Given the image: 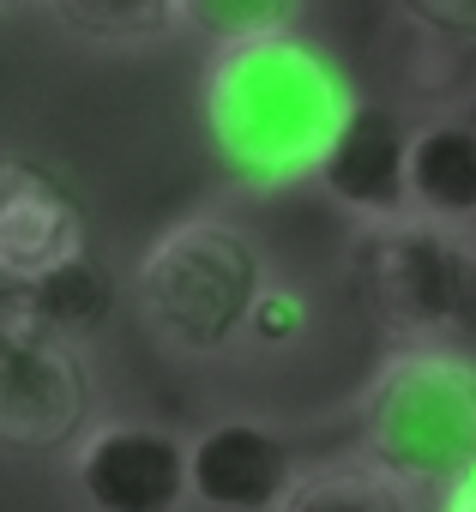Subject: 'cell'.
I'll return each mask as SVG.
<instances>
[{
	"mask_svg": "<svg viewBox=\"0 0 476 512\" xmlns=\"http://www.w3.org/2000/svg\"><path fill=\"white\" fill-rule=\"evenodd\" d=\"M91 416V374L73 338L49 332L19 296L0 308V440L37 452L67 446Z\"/></svg>",
	"mask_w": 476,
	"mask_h": 512,
	"instance_id": "5",
	"label": "cell"
},
{
	"mask_svg": "<svg viewBox=\"0 0 476 512\" xmlns=\"http://www.w3.org/2000/svg\"><path fill=\"white\" fill-rule=\"evenodd\" d=\"M79 253H91V241H85V217L73 193L49 169L7 157L0 163V272H7V284L37 290L49 272H61Z\"/></svg>",
	"mask_w": 476,
	"mask_h": 512,
	"instance_id": "7",
	"label": "cell"
},
{
	"mask_svg": "<svg viewBox=\"0 0 476 512\" xmlns=\"http://www.w3.org/2000/svg\"><path fill=\"white\" fill-rule=\"evenodd\" d=\"M19 7H25V0H7V13H19Z\"/></svg>",
	"mask_w": 476,
	"mask_h": 512,
	"instance_id": "19",
	"label": "cell"
},
{
	"mask_svg": "<svg viewBox=\"0 0 476 512\" xmlns=\"http://www.w3.org/2000/svg\"><path fill=\"white\" fill-rule=\"evenodd\" d=\"M308 332V296L302 290H290V284H272L266 290V302H260V314H254V344H266V350H284V344H296Z\"/></svg>",
	"mask_w": 476,
	"mask_h": 512,
	"instance_id": "15",
	"label": "cell"
},
{
	"mask_svg": "<svg viewBox=\"0 0 476 512\" xmlns=\"http://www.w3.org/2000/svg\"><path fill=\"white\" fill-rule=\"evenodd\" d=\"M320 187L368 223L410 217V133H404V121L392 109H362L350 121V133L338 139Z\"/></svg>",
	"mask_w": 476,
	"mask_h": 512,
	"instance_id": "9",
	"label": "cell"
},
{
	"mask_svg": "<svg viewBox=\"0 0 476 512\" xmlns=\"http://www.w3.org/2000/svg\"><path fill=\"white\" fill-rule=\"evenodd\" d=\"M139 320L181 356H223L254 332V314L272 290L266 247L223 217L169 223L139 253Z\"/></svg>",
	"mask_w": 476,
	"mask_h": 512,
	"instance_id": "3",
	"label": "cell"
},
{
	"mask_svg": "<svg viewBox=\"0 0 476 512\" xmlns=\"http://www.w3.org/2000/svg\"><path fill=\"white\" fill-rule=\"evenodd\" d=\"M278 512H410V500L368 458H326L296 476Z\"/></svg>",
	"mask_w": 476,
	"mask_h": 512,
	"instance_id": "11",
	"label": "cell"
},
{
	"mask_svg": "<svg viewBox=\"0 0 476 512\" xmlns=\"http://www.w3.org/2000/svg\"><path fill=\"white\" fill-rule=\"evenodd\" d=\"M302 464L290 440L266 422L229 416L193 440V500L211 512H278Z\"/></svg>",
	"mask_w": 476,
	"mask_h": 512,
	"instance_id": "8",
	"label": "cell"
},
{
	"mask_svg": "<svg viewBox=\"0 0 476 512\" xmlns=\"http://www.w3.org/2000/svg\"><path fill=\"white\" fill-rule=\"evenodd\" d=\"M458 350H476V284H470V302H464V326H458Z\"/></svg>",
	"mask_w": 476,
	"mask_h": 512,
	"instance_id": "18",
	"label": "cell"
},
{
	"mask_svg": "<svg viewBox=\"0 0 476 512\" xmlns=\"http://www.w3.org/2000/svg\"><path fill=\"white\" fill-rule=\"evenodd\" d=\"M410 211L446 229L476 223V127L428 121L410 133Z\"/></svg>",
	"mask_w": 476,
	"mask_h": 512,
	"instance_id": "10",
	"label": "cell"
},
{
	"mask_svg": "<svg viewBox=\"0 0 476 512\" xmlns=\"http://www.w3.org/2000/svg\"><path fill=\"white\" fill-rule=\"evenodd\" d=\"M296 13H302V0H175V31L211 49H242L266 37H290Z\"/></svg>",
	"mask_w": 476,
	"mask_h": 512,
	"instance_id": "13",
	"label": "cell"
},
{
	"mask_svg": "<svg viewBox=\"0 0 476 512\" xmlns=\"http://www.w3.org/2000/svg\"><path fill=\"white\" fill-rule=\"evenodd\" d=\"M43 7L85 43H145L175 31V0H43Z\"/></svg>",
	"mask_w": 476,
	"mask_h": 512,
	"instance_id": "14",
	"label": "cell"
},
{
	"mask_svg": "<svg viewBox=\"0 0 476 512\" xmlns=\"http://www.w3.org/2000/svg\"><path fill=\"white\" fill-rule=\"evenodd\" d=\"M91 512H181L193 500V440L157 422H103L73 452Z\"/></svg>",
	"mask_w": 476,
	"mask_h": 512,
	"instance_id": "6",
	"label": "cell"
},
{
	"mask_svg": "<svg viewBox=\"0 0 476 512\" xmlns=\"http://www.w3.org/2000/svg\"><path fill=\"white\" fill-rule=\"evenodd\" d=\"M368 103L350 73L308 37H266L217 49L199 79V115L217 169L248 193L320 181L338 139Z\"/></svg>",
	"mask_w": 476,
	"mask_h": 512,
	"instance_id": "1",
	"label": "cell"
},
{
	"mask_svg": "<svg viewBox=\"0 0 476 512\" xmlns=\"http://www.w3.org/2000/svg\"><path fill=\"white\" fill-rule=\"evenodd\" d=\"M440 512H476V470H470V476H458V482L446 488Z\"/></svg>",
	"mask_w": 476,
	"mask_h": 512,
	"instance_id": "17",
	"label": "cell"
},
{
	"mask_svg": "<svg viewBox=\"0 0 476 512\" xmlns=\"http://www.w3.org/2000/svg\"><path fill=\"white\" fill-rule=\"evenodd\" d=\"M362 458L398 488H452L476 470V356L458 344H410L356 392Z\"/></svg>",
	"mask_w": 476,
	"mask_h": 512,
	"instance_id": "2",
	"label": "cell"
},
{
	"mask_svg": "<svg viewBox=\"0 0 476 512\" xmlns=\"http://www.w3.org/2000/svg\"><path fill=\"white\" fill-rule=\"evenodd\" d=\"M49 332H61V338H79V332H91V326H103L109 320V308H115V272L97 260V253H79V260H67L61 272H49L37 290H13Z\"/></svg>",
	"mask_w": 476,
	"mask_h": 512,
	"instance_id": "12",
	"label": "cell"
},
{
	"mask_svg": "<svg viewBox=\"0 0 476 512\" xmlns=\"http://www.w3.org/2000/svg\"><path fill=\"white\" fill-rule=\"evenodd\" d=\"M404 7L446 37H476V0H404Z\"/></svg>",
	"mask_w": 476,
	"mask_h": 512,
	"instance_id": "16",
	"label": "cell"
},
{
	"mask_svg": "<svg viewBox=\"0 0 476 512\" xmlns=\"http://www.w3.org/2000/svg\"><path fill=\"white\" fill-rule=\"evenodd\" d=\"M350 284L380 332L410 344H458L476 284V241L428 217L368 223L350 247Z\"/></svg>",
	"mask_w": 476,
	"mask_h": 512,
	"instance_id": "4",
	"label": "cell"
}]
</instances>
